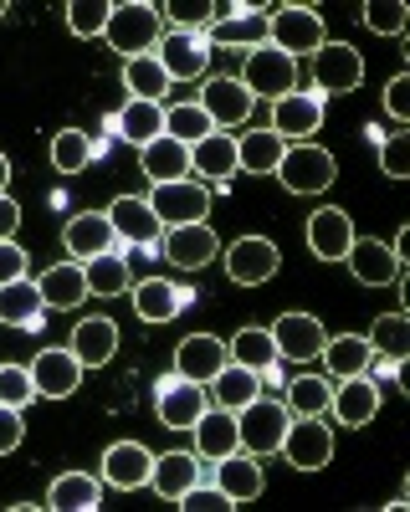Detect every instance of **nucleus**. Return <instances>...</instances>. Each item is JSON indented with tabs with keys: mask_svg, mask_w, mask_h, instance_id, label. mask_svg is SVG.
Here are the masks:
<instances>
[{
	"mask_svg": "<svg viewBox=\"0 0 410 512\" xmlns=\"http://www.w3.org/2000/svg\"><path fill=\"white\" fill-rule=\"evenodd\" d=\"M159 36H164V21H159L154 0H113L108 26H103V41H108L123 62L144 57L149 47H159Z\"/></svg>",
	"mask_w": 410,
	"mask_h": 512,
	"instance_id": "nucleus-1",
	"label": "nucleus"
},
{
	"mask_svg": "<svg viewBox=\"0 0 410 512\" xmlns=\"http://www.w3.org/2000/svg\"><path fill=\"white\" fill-rule=\"evenodd\" d=\"M272 175L293 195H318V190H328L339 180V159L328 149H318V144H287V154H282V164L272 169Z\"/></svg>",
	"mask_w": 410,
	"mask_h": 512,
	"instance_id": "nucleus-2",
	"label": "nucleus"
},
{
	"mask_svg": "<svg viewBox=\"0 0 410 512\" xmlns=\"http://www.w3.org/2000/svg\"><path fill=\"white\" fill-rule=\"evenodd\" d=\"M236 436H241V451L246 456H277L282 451V436H287V405L282 400H252L236 410Z\"/></svg>",
	"mask_w": 410,
	"mask_h": 512,
	"instance_id": "nucleus-3",
	"label": "nucleus"
},
{
	"mask_svg": "<svg viewBox=\"0 0 410 512\" xmlns=\"http://www.w3.org/2000/svg\"><path fill=\"white\" fill-rule=\"evenodd\" d=\"M241 88L252 93V98H287V93H298V62L277 52L272 41L267 47H252L246 52V72H241Z\"/></svg>",
	"mask_w": 410,
	"mask_h": 512,
	"instance_id": "nucleus-4",
	"label": "nucleus"
},
{
	"mask_svg": "<svg viewBox=\"0 0 410 512\" xmlns=\"http://www.w3.org/2000/svg\"><path fill=\"white\" fill-rule=\"evenodd\" d=\"M267 41L277 52H287V57H313L318 47H323V16L313 11V6H282V11H272L267 16Z\"/></svg>",
	"mask_w": 410,
	"mask_h": 512,
	"instance_id": "nucleus-5",
	"label": "nucleus"
},
{
	"mask_svg": "<svg viewBox=\"0 0 410 512\" xmlns=\"http://www.w3.org/2000/svg\"><path fill=\"white\" fill-rule=\"evenodd\" d=\"M282 456H287V466H298V472H323V466L334 461V431L323 425V415H293L287 420Z\"/></svg>",
	"mask_w": 410,
	"mask_h": 512,
	"instance_id": "nucleus-6",
	"label": "nucleus"
},
{
	"mask_svg": "<svg viewBox=\"0 0 410 512\" xmlns=\"http://www.w3.org/2000/svg\"><path fill=\"white\" fill-rule=\"evenodd\" d=\"M144 200H149V210L159 216V226H190V221H205V216H211V185H200V180L154 185Z\"/></svg>",
	"mask_w": 410,
	"mask_h": 512,
	"instance_id": "nucleus-7",
	"label": "nucleus"
},
{
	"mask_svg": "<svg viewBox=\"0 0 410 512\" xmlns=\"http://www.w3.org/2000/svg\"><path fill=\"white\" fill-rule=\"evenodd\" d=\"M364 82V57L349 47V41H323V47L313 52V88L318 98H339V93H354Z\"/></svg>",
	"mask_w": 410,
	"mask_h": 512,
	"instance_id": "nucleus-8",
	"label": "nucleus"
},
{
	"mask_svg": "<svg viewBox=\"0 0 410 512\" xmlns=\"http://www.w3.org/2000/svg\"><path fill=\"white\" fill-rule=\"evenodd\" d=\"M211 410L205 405V384H190V379H159V390H154V415L164 431H190V425Z\"/></svg>",
	"mask_w": 410,
	"mask_h": 512,
	"instance_id": "nucleus-9",
	"label": "nucleus"
},
{
	"mask_svg": "<svg viewBox=\"0 0 410 512\" xmlns=\"http://www.w3.org/2000/svg\"><path fill=\"white\" fill-rule=\"evenodd\" d=\"M159 67H164V77L170 82H195V77H205V62H211L216 52H211V41H205L200 31H170L159 41Z\"/></svg>",
	"mask_w": 410,
	"mask_h": 512,
	"instance_id": "nucleus-10",
	"label": "nucleus"
},
{
	"mask_svg": "<svg viewBox=\"0 0 410 512\" xmlns=\"http://www.w3.org/2000/svg\"><path fill=\"white\" fill-rule=\"evenodd\" d=\"M277 267H282V256H277V246L267 236H241L226 251V277L236 287H262V282L277 277Z\"/></svg>",
	"mask_w": 410,
	"mask_h": 512,
	"instance_id": "nucleus-11",
	"label": "nucleus"
},
{
	"mask_svg": "<svg viewBox=\"0 0 410 512\" xmlns=\"http://www.w3.org/2000/svg\"><path fill=\"white\" fill-rule=\"evenodd\" d=\"M211 47H267V6H221L216 26L205 31Z\"/></svg>",
	"mask_w": 410,
	"mask_h": 512,
	"instance_id": "nucleus-12",
	"label": "nucleus"
},
{
	"mask_svg": "<svg viewBox=\"0 0 410 512\" xmlns=\"http://www.w3.org/2000/svg\"><path fill=\"white\" fill-rule=\"evenodd\" d=\"M195 103L205 108V118H211L216 128H241L257 108V98L241 88V77H205V93Z\"/></svg>",
	"mask_w": 410,
	"mask_h": 512,
	"instance_id": "nucleus-13",
	"label": "nucleus"
},
{
	"mask_svg": "<svg viewBox=\"0 0 410 512\" xmlns=\"http://www.w3.org/2000/svg\"><path fill=\"white\" fill-rule=\"evenodd\" d=\"M267 333H272V344H277V359H293V364L318 359L323 354V338H328L313 313H282Z\"/></svg>",
	"mask_w": 410,
	"mask_h": 512,
	"instance_id": "nucleus-14",
	"label": "nucleus"
},
{
	"mask_svg": "<svg viewBox=\"0 0 410 512\" xmlns=\"http://www.w3.org/2000/svg\"><path fill=\"white\" fill-rule=\"evenodd\" d=\"M226 364H231L226 338H216V333H190V338H180V349H175V374L190 379V384H211Z\"/></svg>",
	"mask_w": 410,
	"mask_h": 512,
	"instance_id": "nucleus-15",
	"label": "nucleus"
},
{
	"mask_svg": "<svg viewBox=\"0 0 410 512\" xmlns=\"http://www.w3.org/2000/svg\"><path fill=\"white\" fill-rule=\"evenodd\" d=\"M328 410H334V420L349 425V431H364V425L380 415V384L369 379V374L339 379V384H334V395H328Z\"/></svg>",
	"mask_w": 410,
	"mask_h": 512,
	"instance_id": "nucleus-16",
	"label": "nucleus"
},
{
	"mask_svg": "<svg viewBox=\"0 0 410 512\" xmlns=\"http://www.w3.org/2000/svg\"><path fill=\"white\" fill-rule=\"evenodd\" d=\"M164 256L180 267V272H195V267H205V262H216L221 256V241H216V231L205 226V221H190V226H164Z\"/></svg>",
	"mask_w": 410,
	"mask_h": 512,
	"instance_id": "nucleus-17",
	"label": "nucleus"
},
{
	"mask_svg": "<svg viewBox=\"0 0 410 512\" xmlns=\"http://www.w3.org/2000/svg\"><path fill=\"white\" fill-rule=\"evenodd\" d=\"M149 472H154V451L144 441H113L103 451V482L118 487V492H139L149 487Z\"/></svg>",
	"mask_w": 410,
	"mask_h": 512,
	"instance_id": "nucleus-18",
	"label": "nucleus"
},
{
	"mask_svg": "<svg viewBox=\"0 0 410 512\" xmlns=\"http://www.w3.org/2000/svg\"><path fill=\"white\" fill-rule=\"evenodd\" d=\"M354 246V221H349V210L339 205H323L308 216V251L318 256V262H344Z\"/></svg>",
	"mask_w": 410,
	"mask_h": 512,
	"instance_id": "nucleus-19",
	"label": "nucleus"
},
{
	"mask_svg": "<svg viewBox=\"0 0 410 512\" xmlns=\"http://www.w3.org/2000/svg\"><path fill=\"white\" fill-rule=\"evenodd\" d=\"M267 128L282 134V139H293V144H308L323 128V98L318 93H287V98H277Z\"/></svg>",
	"mask_w": 410,
	"mask_h": 512,
	"instance_id": "nucleus-20",
	"label": "nucleus"
},
{
	"mask_svg": "<svg viewBox=\"0 0 410 512\" xmlns=\"http://www.w3.org/2000/svg\"><path fill=\"white\" fill-rule=\"evenodd\" d=\"M26 369L36 379L41 400H67V395H77V384H82V364H77L72 349H41Z\"/></svg>",
	"mask_w": 410,
	"mask_h": 512,
	"instance_id": "nucleus-21",
	"label": "nucleus"
},
{
	"mask_svg": "<svg viewBox=\"0 0 410 512\" xmlns=\"http://www.w3.org/2000/svg\"><path fill=\"white\" fill-rule=\"evenodd\" d=\"M62 246H67V256H77V262L103 256V251H118V236H113L108 210H82V216H72V221L62 226Z\"/></svg>",
	"mask_w": 410,
	"mask_h": 512,
	"instance_id": "nucleus-22",
	"label": "nucleus"
},
{
	"mask_svg": "<svg viewBox=\"0 0 410 512\" xmlns=\"http://www.w3.org/2000/svg\"><path fill=\"white\" fill-rule=\"evenodd\" d=\"M108 221H113V236L129 241V246H154L164 236V226H159V216L149 210L144 195H118L108 205Z\"/></svg>",
	"mask_w": 410,
	"mask_h": 512,
	"instance_id": "nucleus-23",
	"label": "nucleus"
},
{
	"mask_svg": "<svg viewBox=\"0 0 410 512\" xmlns=\"http://www.w3.org/2000/svg\"><path fill=\"white\" fill-rule=\"evenodd\" d=\"M349 272L359 277V287H390V282H400V256L385 246V241H375V236H354V246H349Z\"/></svg>",
	"mask_w": 410,
	"mask_h": 512,
	"instance_id": "nucleus-24",
	"label": "nucleus"
},
{
	"mask_svg": "<svg viewBox=\"0 0 410 512\" xmlns=\"http://www.w3.org/2000/svg\"><path fill=\"white\" fill-rule=\"evenodd\" d=\"M190 175H200V185H226L231 175H241L236 134H205L200 144H190Z\"/></svg>",
	"mask_w": 410,
	"mask_h": 512,
	"instance_id": "nucleus-25",
	"label": "nucleus"
},
{
	"mask_svg": "<svg viewBox=\"0 0 410 512\" xmlns=\"http://www.w3.org/2000/svg\"><path fill=\"white\" fill-rule=\"evenodd\" d=\"M216 487L231 497V507L257 502L262 487H267V477H262V456H246V451L221 456V461H216Z\"/></svg>",
	"mask_w": 410,
	"mask_h": 512,
	"instance_id": "nucleus-26",
	"label": "nucleus"
},
{
	"mask_svg": "<svg viewBox=\"0 0 410 512\" xmlns=\"http://www.w3.org/2000/svg\"><path fill=\"white\" fill-rule=\"evenodd\" d=\"M185 303H190V287H180V282H164V277L134 282V313L144 323H170L185 313Z\"/></svg>",
	"mask_w": 410,
	"mask_h": 512,
	"instance_id": "nucleus-27",
	"label": "nucleus"
},
{
	"mask_svg": "<svg viewBox=\"0 0 410 512\" xmlns=\"http://www.w3.org/2000/svg\"><path fill=\"white\" fill-rule=\"evenodd\" d=\"M139 169L149 175V185H170V180H190V144L159 134L154 144L139 149Z\"/></svg>",
	"mask_w": 410,
	"mask_h": 512,
	"instance_id": "nucleus-28",
	"label": "nucleus"
},
{
	"mask_svg": "<svg viewBox=\"0 0 410 512\" xmlns=\"http://www.w3.org/2000/svg\"><path fill=\"white\" fill-rule=\"evenodd\" d=\"M226 354H231V364L252 369L262 384H277V344H272L267 328H241L226 344Z\"/></svg>",
	"mask_w": 410,
	"mask_h": 512,
	"instance_id": "nucleus-29",
	"label": "nucleus"
},
{
	"mask_svg": "<svg viewBox=\"0 0 410 512\" xmlns=\"http://www.w3.org/2000/svg\"><path fill=\"white\" fill-rule=\"evenodd\" d=\"M323 364H328V374L334 379H354V374H369L375 369V349H369V338L364 333H339V338H323V354H318Z\"/></svg>",
	"mask_w": 410,
	"mask_h": 512,
	"instance_id": "nucleus-30",
	"label": "nucleus"
},
{
	"mask_svg": "<svg viewBox=\"0 0 410 512\" xmlns=\"http://www.w3.org/2000/svg\"><path fill=\"white\" fill-rule=\"evenodd\" d=\"M67 349L77 354L82 369H103V364L118 354V328H113V318H82V323L72 328V344H67Z\"/></svg>",
	"mask_w": 410,
	"mask_h": 512,
	"instance_id": "nucleus-31",
	"label": "nucleus"
},
{
	"mask_svg": "<svg viewBox=\"0 0 410 512\" xmlns=\"http://www.w3.org/2000/svg\"><path fill=\"white\" fill-rule=\"evenodd\" d=\"M190 436H195V456H200V461H221V456L241 451L236 415H231V410H205V415L190 425Z\"/></svg>",
	"mask_w": 410,
	"mask_h": 512,
	"instance_id": "nucleus-32",
	"label": "nucleus"
},
{
	"mask_svg": "<svg viewBox=\"0 0 410 512\" xmlns=\"http://www.w3.org/2000/svg\"><path fill=\"white\" fill-rule=\"evenodd\" d=\"M200 477H205V472H200V456H195V451H164V456H154L149 487H154L164 502H175V497L190 492Z\"/></svg>",
	"mask_w": 410,
	"mask_h": 512,
	"instance_id": "nucleus-33",
	"label": "nucleus"
},
{
	"mask_svg": "<svg viewBox=\"0 0 410 512\" xmlns=\"http://www.w3.org/2000/svg\"><path fill=\"white\" fill-rule=\"evenodd\" d=\"M41 303H47V313H62V308H77L82 297H88V282H82V262H57L47 267L41 277H31Z\"/></svg>",
	"mask_w": 410,
	"mask_h": 512,
	"instance_id": "nucleus-34",
	"label": "nucleus"
},
{
	"mask_svg": "<svg viewBox=\"0 0 410 512\" xmlns=\"http://www.w3.org/2000/svg\"><path fill=\"white\" fill-rule=\"evenodd\" d=\"M52 512H98L103 507V482L88 477V472H62L52 487H47V502Z\"/></svg>",
	"mask_w": 410,
	"mask_h": 512,
	"instance_id": "nucleus-35",
	"label": "nucleus"
},
{
	"mask_svg": "<svg viewBox=\"0 0 410 512\" xmlns=\"http://www.w3.org/2000/svg\"><path fill=\"white\" fill-rule=\"evenodd\" d=\"M0 323L6 328H41L47 323V303H41V292H36L31 277L0 287Z\"/></svg>",
	"mask_w": 410,
	"mask_h": 512,
	"instance_id": "nucleus-36",
	"label": "nucleus"
},
{
	"mask_svg": "<svg viewBox=\"0 0 410 512\" xmlns=\"http://www.w3.org/2000/svg\"><path fill=\"white\" fill-rule=\"evenodd\" d=\"M287 154V139L272 134V128H246V134L236 139V164L246 169V175H272V169L282 164Z\"/></svg>",
	"mask_w": 410,
	"mask_h": 512,
	"instance_id": "nucleus-37",
	"label": "nucleus"
},
{
	"mask_svg": "<svg viewBox=\"0 0 410 512\" xmlns=\"http://www.w3.org/2000/svg\"><path fill=\"white\" fill-rule=\"evenodd\" d=\"M82 282H88V297H123V292L134 287L129 256H118V251L88 256V262H82Z\"/></svg>",
	"mask_w": 410,
	"mask_h": 512,
	"instance_id": "nucleus-38",
	"label": "nucleus"
},
{
	"mask_svg": "<svg viewBox=\"0 0 410 512\" xmlns=\"http://www.w3.org/2000/svg\"><path fill=\"white\" fill-rule=\"evenodd\" d=\"M159 134H164V108H159V103H144V98L123 103V113H118V139H123V144L144 149V144H154Z\"/></svg>",
	"mask_w": 410,
	"mask_h": 512,
	"instance_id": "nucleus-39",
	"label": "nucleus"
},
{
	"mask_svg": "<svg viewBox=\"0 0 410 512\" xmlns=\"http://www.w3.org/2000/svg\"><path fill=\"white\" fill-rule=\"evenodd\" d=\"M262 395V379L252 374V369H241V364H226L216 379H211V400H216V410H241V405H252Z\"/></svg>",
	"mask_w": 410,
	"mask_h": 512,
	"instance_id": "nucleus-40",
	"label": "nucleus"
},
{
	"mask_svg": "<svg viewBox=\"0 0 410 512\" xmlns=\"http://www.w3.org/2000/svg\"><path fill=\"white\" fill-rule=\"evenodd\" d=\"M123 82H129V93H134V98H144V103H159L164 93H170V77H164V67H159V57H154V52L123 62Z\"/></svg>",
	"mask_w": 410,
	"mask_h": 512,
	"instance_id": "nucleus-41",
	"label": "nucleus"
},
{
	"mask_svg": "<svg viewBox=\"0 0 410 512\" xmlns=\"http://www.w3.org/2000/svg\"><path fill=\"white\" fill-rule=\"evenodd\" d=\"M328 395H334L328 374H298V379H287V415H328Z\"/></svg>",
	"mask_w": 410,
	"mask_h": 512,
	"instance_id": "nucleus-42",
	"label": "nucleus"
},
{
	"mask_svg": "<svg viewBox=\"0 0 410 512\" xmlns=\"http://www.w3.org/2000/svg\"><path fill=\"white\" fill-rule=\"evenodd\" d=\"M369 349L385 354V359H405L410 354V318L405 313H380L375 323H369Z\"/></svg>",
	"mask_w": 410,
	"mask_h": 512,
	"instance_id": "nucleus-43",
	"label": "nucleus"
},
{
	"mask_svg": "<svg viewBox=\"0 0 410 512\" xmlns=\"http://www.w3.org/2000/svg\"><path fill=\"white\" fill-rule=\"evenodd\" d=\"M164 134L180 139V144H200L205 134H216V123L205 118L200 103H170L164 108Z\"/></svg>",
	"mask_w": 410,
	"mask_h": 512,
	"instance_id": "nucleus-44",
	"label": "nucleus"
},
{
	"mask_svg": "<svg viewBox=\"0 0 410 512\" xmlns=\"http://www.w3.org/2000/svg\"><path fill=\"white\" fill-rule=\"evenodd\" d=\"M88 164H93V139L82 128H62L52 139V169L57 175H82Z\"/></svg>",
	"mask_w": 410,
	"mask_h": 512,
	"instance_id": "nucleus-45",
	"label": "nucleus"
},
{
	"mask_svg": "<svg viewBox=\"0 0 410 512\" xmlns=\"http://www.w3.org/2000/svg\"><path fill=\"white\" fill-rule=\"evenodd\" d=\"M221 16V6H211V0H164L159 6V21H170L175 31H211Z\"/></svg>",
	"mask_w": 410,
	"mask_h": 512,
	"instance_id": "nucleus-46",
	"label": "nucleus"
},
{
	"mask_svg": "<svg viewBox=\"0 0 410 512\" xmlns=\"http://www.w3.org/2000/svg\"><path fill=\"white\" fill-rule=\"evenodd\" d=\"M359 21L375 31V36H405L410 6H405V0H369V6L359 11Z\"/></svg>",
	"mask_w": 410,
	"mask_h": 512,
	"instance_id": "nucleus-47",
	"label": "nucleus"
},
{
	"mask_svg": "<svg viewBox=\"0 0 410 512\" xmlns=\"http://www.w3.org/2000/svg\"><path fill=\"white\" fill-rule=\"evenodd\" d=\"M108 11H113V0H72L67 6V31L72 36H103V26H108Z\"/></svg>",
	"mask_w": 410,
	"mask_h": 512,
	"instance_id": "nucleus-48",
	"label": "nucleus"
},
{
	"mask_svg": "<svg viewBox=\"0 0 410 512\" xmlns=\"http://www.w3.org/2000/svg\"><path fill=\"white\" fill-rule=\"evenodd\" d=\"M36 400V379L26 364H0V405H11V410H26Z\"/></svg>",
	"mask_w": 410,
	"mask_h": 512,
	"instance_id": "nucleus-49",
	"label": "nucleus"
},
{
	"mask_svg": "<svg viewBox=\"0 0 410 512\" xmlns=\"http://www.w3.org/2000/svg\"><path fill=\"white\" fill-rule=\"evenodd\" d=\"M380 169L390 180H410V134H385L380 139Z\"/></svg>",
	"mask_w": 410,
	"mask_h": 512,
	"instance_id": "nucleus-50",
	"label": "nucleus"
},
{
	"mask_svg": "<svg viewBox=\"0 0 410 512\" xmlns=\"http://www.w3.org/2000/svg\"><path fill=\"white\" fill-rule=\"evenodd\" d=\"M175 507H180V512H231V497H226L216 482H211V487L195 482L190 492H180V497H175Z\"/></svg>",
	"mask_w": 410,
	"mask_h": 512,
	"instance_id": "nucleus-51",
	"label": "nucleus"
},
{
	"mask_svg": "<svg viewBox=\"0 0 410 512\" xmlns=\"http://www.w3.org/2000/svg\"><path fill=\"white\" fill-rule=\"evenodd\" d=\"M385 113L400 118V123H410V72H395L385 82Z\"/></svg>",
	"mask_w": 410,
	"mask_h": 512,
	"instance_id": "nucleus-52",
	"label": "nucleus"
},
{
	"mask_svg": "<svg viewBox=\"0 0 410 512\" xmlns=\"http://www.w3.org/2000/svg\"><path fill=\"white\" fill-rule=\"evenodd\" d=\"M21 441H26V420H21V410L0 405V456H11Z\"/></svg>",
	"mask_w": 410,
	"mask_h": 512,
	"instance_id": "nucleus-53",
	"label": "nucleus"
},
{
	"mask_svg": "<svg viewBox=\"0 0 410 512\" xmlns=\"http://www.w3.org/2000/svg\"><path fill=\"white\" fill-rule=\"evenodd\" d=\"M21 277H26V251L16 241H0V287L21 282Z\"/></svg>",
	"mask_w": 410,
	"mask_h": 512,
	"instance_id": "nucleus-54",
	"label": "nucleus"
},
{
	"mask_svg": "<svg viewBox=\"0 0 410 512\" xmlns=\"http://www.w3.org/2000/svg\"><path fill=\"white\" fill-rule=\"evenodd\" d=\"M16 231H21V205L0 195V241H16Z\"/></svg>",
	"mask_w": 410,
	"mask_h": 512,
	"instance_id": "nucleus-55",
	"label": "nucleus"
},
{
	"mask_svg": "<svg viewBox=\"0 0 410 512\" xmlns=\"http://www.w3.org/2000/svg\"><path fill=\"white\" fill-rule=\"evenodd\" d=\"M390 251L400 256V267H405V256H410V226H400V231H395V241H390Z\"/></svg>",
	"mask_w": 410,
	"mask_h": 512,
	"instance_id": "nucleus-56",
	"label": "nucleus"
},
{
	"mask_svg": "<svg viewBox=\"0 0 410 512\" xmlns=\"http://www.w3.org/2000/svg\"><path fill=\"white\" fill-rule=\"evenodd\" d=\"M6 185H11V159L0 154V195H6Z\"/></svg>",
	"mask_w": 410,
	"mask_h": 512,
	"instance_id": "nucleus-57",
	"label": "nucleus"
},
{
	"mask_svg": "<svg viewBox=\"0 0 410 512\" xmlns=\"http://www.w3.org/2000/svg\"><path fill=\"white\" fill-rule=\"evenodd\" d=\"M6 11H11V6H6V0H0V21H6Z\"/></svg>",
	"mask_w": 410,
	"mask_h": 512,
	"instance_id": "nucleus-58",
	"label": "nucleus"
}]
</instances>
